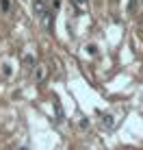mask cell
<instances>
[{
    "label": "cell",
    "instance_id": "obj_3",
    "mask_svg": "<svg viewBox=\"0 0 143 150\" xmlns=\"http://www.w3.org/2000/svg\"><path fill=\"white\" fill-rule=\"evenodd\" d=\"M0 11H2V13L11 11V0H0Z\"/></svg>",
    "mask_w": 143,
    "mask_h": 150
},
{
    "label": "cell",
    "instance_id": "obj_10",
    "mask_svg": "<svg viewBox=\"0 0 143 150\" xmlns=\"http://www.w3.org/2000/svg\"><path fill=\"white\" fill-rule=\"evenodd\" d=\"M15 150H28L26 146H18V148H15Z\"/></svg>",
    "mask_w": 143,
    "mask_h": 150
},
{
    "label": "cell",
    "instance_id": "obj_7",
    "mask_svg": "<svg viewBox=\"0 0 143 150\" xmlns=\"http://www.w3.org/2000/svg\"><path fill=\"white\" fill-rule=\"evenodd\" d=\"M72 4H78V7H85L87 0H72Z\"/></svg>",
    "mask_w": 143,
    "mask_h": 150
},
{
    "label": "cell",
    "instance_id": "obj_1",
    "mask_svg": "<svg viewBox=\"0 0 143 150\" xmlns=\"http://www.w3.org/2000/svg\"><path fill=\"white\" fill-rule=\"evenodd\" d=\"M35 15L39 18V22L46 26V30H52V22H54V13L48 9V4L43 0H35Z\"/></svg>",
    "mask_w": 143,
    "mask_h": 150
},
{
    "label": "cell",
    "instance_id": "obj_6",
    "mask_svg": "<svg viewBox=\"0 0 143 150\" xmlns=\"http://www.w3.org/2000/svg\"><path fill=\"white\" fill-rule=\"evenodd\" d=\"M128 11H130V13H135V11H137V0H130V4H128Z\"/></svg>",
    "mask_w": 143,
    "mask_h": 150
},
{
    "label": "cell",
    "instance_id": "obj_8",
    "mask_svg": "<svg viewBox=\"0 0 143 150\" xmlns=\"http://www.w3.org/2000/svg\"><path fill=\"white\" fill-rule=\"evenodd\" d=\"M2 72H4L7 76H11V68H9V65H2Z\"/></svg>",
    "mask_w": 143,
    "mask_h": 150
},
{
    "label": "cell",
    "instance_id": "obj_4",
    "mask_svg": "<svg viewBox=\"0 0 143 150\" xmlns=\"http://www.w3.org/2000/svg\"><path fill=\"white\" fill-rule=\"evenodd\" d=\"M24 65H26V68H35V57L26 54V57H24Z\"/></svg>",
    "mask_w": 143,
    "mask_h": 150
},
{
    "label": "cell",
    "instance_id": "obj_5",
    "mask_svg": "<svg viewBox=\"0 0 143 150\" xmlns=\"http://www.w3.org/2000/svg\"><path fill=\"white\" fill-rule=\"evenodd\" d=\"M102 120H104L106 126H113V117H111V115H102Z\"/></svg>",
    "mask_w": 143,
    "mask_h": 150
},
{
    "label": "cell",
    "instance_id": "obj_2",
    "mask_svg": "<svg viewBox=\"0 0 143 150\" xmlns=\"http://www.w3.org/2000/svg\"><path fill=\"white\" fill-rule=\"evenodd\" d=\"M35 81H37V83L46 81V68H43V65H37V68H35Z\"/></svg>",
    "mask_w": 143,
    "mask_h": 150
},
{
    "label": "cell",
    "instance_id": "obj_9",
    "mask_svg": "<svg viewBox=\"0 0 143 150\" xmlns=\"http://www.w3.org/2000/svg\"><path fill=\"white\" fill-rule=\"evenodd\" d=\"M87 52L93 54V52H98V50H95V46H87Z\"/></svg>",
    "mask_w": 143,
    "mask_h": 150
}]
</instances>
